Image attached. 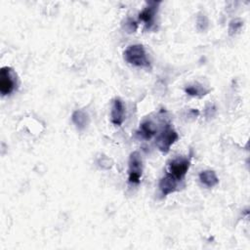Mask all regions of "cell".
I'll use <instances>...</instances> for the list:
<instances>
[{
    "label": "cell",
    "mask_w": 250,
    "mask_h": 250,
    "mask_svg": "<svg viewBox=\"0 0 250 250\" xmlns=\"http://www.w3.org/2000/svg\"><path fill=\"white\" fill-rule=\"evenodd\" d=\"M124 60L138 67H150V62L147 58L145 47L142 44H134L127 47L123 53Z\"/></svg>",
    "instance_id": "cell-1"
},
{
    "label": "cell",
    "mask_w": 250,
    "mask_h": 250,
    "mask_svg": "<svg viewBox=\"0 0 250 250\" xmlns=\"http://www.w3.org/2000/svg\"><path fill=\"white\" fill-rule=\"evenodd\" d=\"M198 177L200 183L207 188H213L219 184V178L213 170L201 171Z\"/></svg>",
    "instance_id": "cell-10"
},
{
    "label": "cell",
    "mask_w": 250,
    "mask_h": 250,
    "mask_svg": "<svg viewBox=\"0 0 250 250\" xmlns=\"http://www.w3.org/2000/svg\"><path fill=\"white\" fill-rule=\"evenodd\" d=\"M185 92L192 97H202L206 95L209 91L204 90V88H202L200 85H188V87H186Z\"/></svg>",
    "instance_id": "cell-12"
},
{
    "label": "cell",
    "mask_w": 250,
    "mask_h": 250,
    "mask_svg": "<svg viewBox=\"0 0 250 250\" xmlns=\"http://www.w3.org/2000/svg\"><path fill=\"white\" fill-rule=\"evenodd\" d=\"M125 29L128 31V32H135L136 29H137V22L132 21L131 19H128V21H126L125 23Z\"/></svg>",
    "instance_id": "cell-15"
},
{
    "label": "cell",
    "mask_w": 250,
    "mask_h": 250,
    "mask_svg": "<svg viewBox=\"0 0 250 250\" xmlns=\"http://www.w3.org/2000/svg\"><path fill=\"white\" fill-rule=\"evenodd\" d=\"M125 120V106L123 102L116 98L114 99L110 110V121L116 126H121Z\"/></svg>",
    "instance_id": "cell-7"
},
{
    "label": "cell",
    "mask_w": 250,
    "mask_h": 250,
    "mask_svg": "<svg viewBox=\"0 0 250 250\" xmlns=\"http://www.w3.org/2000/svg\"><path fill=\"white\" fill-rule=\"evenodd\" d=\"M143 175V160L139 151H133L128 161V182L138 185Z\"/></svg>",
    "instance_id": "cell-3"
},
{
    "label": "cell",
    "mask_w": 250,
    "mask_h": 250,
    "mask_svg": "<svg viewBox=\"0 0 250 250\" xmlns=\"http://www.w3.org/2000/svg\"><path fill=\"white\" fill-rule=\"evenodd\" d=\"M138 134L145 140L151 139L156 134V127L150 120H144L140 124V128Z\"/></svg>",
    "instance_id": "cell-11"
},
{
    "label": "cell",
    "mask_w": 250,
    "mask_h": 250,
    "mask_svg": "<svg viewBox=\"0 0 250 250\" xmlns=\"http://www.w3.org/2000/svg\"><path fill=\"white\" fill-rule=\"evenodd\" d=\"M178 139V133L172 128V126L169 123H167L163 127L161 132L158 134L155 141V145L162 153H167Z\"/></svg>",
    "instance_id": "cell-2"
},
{
    "label": "cell",
    "mask_w": 250,
    "mask_h": 250,
    "mask_svg": "<svg viewBox=\"0 0 250 250\" xmlns=\"http://www.w3.org/2000/svg\"><path fill=\"white\" fill-rule=\"evenodd\" d=\"M160 3L159 1H149L146 3V7L139 14V20L145 23L146 29L149 30L154 26L155 17Z\"/></svg>",
    "instance_id": "cell-6"
},
{
    "label": "cell",
    "mask_w": 250,
    "mask_h": 250,
    "mask_svg": "<svg viewBox=\"0 0 250 250\" xmlns=\"http://www.w3.org/2000/svg\"><path fill=\"white\" fill-rule=\"evenodd\" d=\"M243 25V21L240 19H233L229 21V35H233L234 33H236Z\"/></svg>",
    "instance_id": "cell-13"
},
{
    "label": "cell",
    "mask_w": 250,
    "mask_h": 250,
    "mask_svg": "<svg viewBox=\"0 0 250 250\" xmlns=\"http://www.w3.org/2000/svg\"><path fill=\"white\" fill-rule=\"evenodd\" d=\"M71 120L78 130H84L89 124V115L82 109L74 110L71 115Z\"/></svg>",
    "instance_id": "cell-9"
},
{
    "label": "cell",
    "mask_w": 250,
    "mask_h": 250,
    "mask_svg": "<svg viewBox=\"0 0 250 250\" xmlns=\"http://www.w3.org/2000/svg\"><path fill=\"white\" fill-rule=\"evenodd\" d=\"M208 27V20L207 17L203 14H199L197 17V28L199 30H205Z\"/></svg>",
    "instance_id": "cell-14"
},
{
    "label": "cell",
    "mask_w": 250,
    "mask_h": 250,
    "mask_svg": "<svg viewBox=\"0 0 250 250\" xmlns=\"http://www.w3.org/2000/svg\"><path fill=\"white\" fill-rule=\"evenodd\" d=\"M17 85L13 69L9 66H3L0 70V93L2 96L10 95L14 92Z\"/></svg>",
    "instance_id": "cell-4"
},
{
    "label": "cell",
    "mask_w": 250,
    "mask_h": 250,
    "mask_svg": "<svg viewBox=\"0 0 250 250\" xmlns=\"http://www.w3.org/2000/svg\"><path fill=\"white\" fill-rule=\"evenodd\" d=\"M190 166V159L186 157H177L169 162V172L177 181H182L188 173Z\"/></svg>",
    "instance_id": "cell-5"
},
{
    "label": "cell",
    "mask_w": 250,
    "mask_h": 250,
    "mask_svg": "<svg viewBox=\"0 0 250 250\" xmlns=\"http://www.w3.org/2000/svg\"><path fill=\"white\" fill-rule=\"evenodd\" d=\"M179 181H177L170 173H166L159 181L158 188L162 196H167L177 190Z\"/></svg>",
    "instance_id": "cell-8"
}]
</instances>
